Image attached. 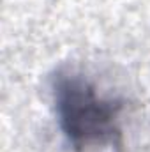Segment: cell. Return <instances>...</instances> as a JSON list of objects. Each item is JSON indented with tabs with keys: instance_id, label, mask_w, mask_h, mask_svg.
<instances>
[{
	"instance_id": "6da1fadb",
	"label": "cell",
	"mask_w": 150,
	"mask_h": 152,
	"mask_svg": "<svg viewBox=\"0 0 150 152\" xmlns=\"http://www.w3.org/2000/svg\"><path fill=\"white\" fill-rule=\"evenodd\" d=\"M58 131L71 152H118L122 147L120 99L108 96L78 71H58L51 80Z\"/></svg>"
}]
</instances>
